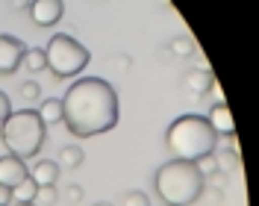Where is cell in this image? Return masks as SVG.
<instances>
[{
	"mask_svg": "<svg viewBox=\"0 0 259 206\" xmlns=\"http://www.w3.org/2000/svg\"><path fill=\"white\" fill-rule=\"evenodd\" d=\"M62 124L71 136H103L118 124V95L103 77H82L62 97Z\"/></svg>",
	"mask_w": 259,
	"mask_h": 206,
	"instance_id": "1",
	"label": "cell"
},
{
	"mask_svg": "<svg viewBox=\"0 0 259 206\" xmlns=\"http://www.w3.org/2000/svg\"><path fill=\"white\" fill-rule=\"evenodd\" d=\"M153 189L165 206H192L206 191V180L200 177L194 162L168 159L153 174Z\"/></svg>",
	"mask_w": 259,
	"mask_h": 206,
	"instance_id": "2",
	"label": "cell"
},
{
	"mask_svg": "<svg viewBox=\"0 0 259 206\" xmlns=\"http://www.w3.org/2000/svg\"><path fill=\"white\" fill-rule=\"evenodd\" d=\"M215 144H218V136L203 115H180L165 130L168 153L183 162H197V159L215 153Z\"/></svg>",
	"mask_w": 259,
	"mask_h": 206,
	"instance_id": "3",
	"label": "cell"
},
{
	"mask_svg": "<svg viewBox=\"0 0 259 206\" xmlns=\"http://www.w3.org/2000/svg\"><path fill=\"white\" fill-rule=\"evenodd\" d=\"M45 124L38 118V112L32 109H21L12 112L3 124H0V142L9 150V156L18 159H32L41 147H45Z\"/></svg>",
	"mask_w": 259,
	"mask_h": 206,
	"instance_id": "4",
	"label": "cell"
},
{
	"mask_svg": "<svg viewBox=\"0 0 259 206\" xmlns=\"http://www.w3.org/2000/svg\"><path fill=\"white\" fill-rule=\"evenodd\" d=\"M45 56H48V68L53 71V77L68 79L82 74V68L89 65L92 53L89 48H82L74 35H65V32H56L45 48Z\"/></svg>",
	"mask_w": 259,
	"mask_h": 206,
	"instance_id": "5",
	"label": "cell"
},
{
	"mask_svg": "<svg viewBox=\"0 0 259 206\" xmlns=\"http://www.w3.org/2000/svg\"><path fill=\"white\" fill-rule=\"evenodd\" d=\"M24 50H27V45L18 35H6V32L0 35V77H9L21 68Z\"/></svg>",
	"mask_w": 259,
	"mask_h": 206,
	"instance_id": "6",
	"label": "cell"
},
{
	"mask_svg": "<svg viewBox=\"0 0 259 206\" xmlns=\"http://www.w3.org/2000/svg\"><path fill=\"white\" fill-rule=\"evenodd\" d=\"M27 12H30L32 24L35 27H53V24H59L65 15V3L62 0H35L27 6Z\"/></svg>",
	"mask_w": 259,
	"mask_h": 206,
	"instance_id": "7",
	"label": "cell"
},
{
	"mask_svg": "<svg viewBox=\"0 0 259 206\" xmlns=\"http://www.w3.org/2000/svg\"><path fill=\"white\" fill-rule=\"evenodd\" d=\"M30 177L27 171V165H24V159L18 156H0V186H6V189H15L18 183H24Z\"/></svg>",
	"mask_w": 259,
	"mask_h": 206,
	"instance_id": "8",
	"label": "cell"
},
{
	"mask_svg": "<svg viewBox=\"0 0 259 206\" xmlns=\"http://www.w3.org/2000/svg\"><path fill=\"white\" fill-rule=\"evenodd\" d=\"M206 121H209V127L215 130V136L221 139V136H236V121H233V112L227 103H215L212 112L206 115Z\"/></svg>",
	"mask_w": 259,
	"mask_h": 206,
	"instance_id": "9",
	"label": "cell"
},
{
	"mask_svg": "<svg viewBox=\"0 0 259 206\" xmlns=\"http://www.w3.org/2000/svg\"><path fill=\"white\" fill-rule=\"evenodd\" d=\"M215 83V77H212L209 68H192L186 77H183V86L189 89V95H192V100H197V97H203L206 92H209V86Z\"/></svg>",
	"mask_w": 259,
	"mask_h": 206,
	"instance_id": "10",
	"label": "cell"
},
{
	"mask_svg": "<svg viewBox=\"0 0 259 206\" xmlns=\"http://www.w3.org/2000/svg\"><path fill=\"white\" fill-rule=\"evenodd\" d=\"M30 180L38 189L41 186H56L59 183V165H56V159H38L30 171Z\"/></svg>",
	"mask_w": 259,
	"mask_h": 206,
	"instance_id": "11",
	"label": "cell"
},
{
	"mask_svg": "<svg viewBox=\"0 0 259 206\" xmlns=\"http://www.w3.org/2000/svg\"><path fill=\"white\" fill-rule=\"evenodd\" d=\"M59 171H77L82 165V159H85V153H82V147H77V144H65V147H59Z\"/></svg>",
	"mask_w": 259,
	"mask_h": 206,
	"instance_id": "12",
	"label": "cell"
},
{
	"mask_svg": "<svg viewBox=\"0 0 259 206\" xmlns=\"http://www.w3.org/2000/svg\"><path fill=\"white\" fill-rule=\"evenodd\" d=\"M38 118H41L45 127L59 124V121H62V100H59V97H48V100H41V103H38Z\"/></svg>",
	"mask_w": 259,
	"mask_h": 206,
	"instance_id": "13",
	"label": "cell"
},
{
	"mask_svg": "<svg viewBox=\"0 0 259 206\" xmlns=\"http://www.w3.org/2000/svg\"><path fill=\"white\" fill-rule=\"evenodd\" d=\"M21 68H27V71H32V74L45 71V68H48V56H45V48H27V50H24Z\"/></svg>",
	"mask_w": 259,
	"mask_h": 206,
	"instance_id": "14",
	"label": "cell"
},
{
	"mask_svg": "<svg viewBox=\"0 0 259 206\" xmlns=\"http://www.w3.org/2000/svg\"><path fill=\"white\" fill-rule=\"evenodd\" d=\"M35 191H38V186L32 183L30 177H27L24 183H18L15 189H12V203H32V197H35Z\"/></svg>",
	"mask_w": 259,
	"mask_h": 206,
	"instance_id": "15",
	"label": "cell"
},
{
	"mask_svg": "<svg viewBox=\"0 0 259 206\" xmlns=\"http://www.w3.org/2000/svg\"><path fill=\"white\" fill-rule=\"evenodd\" d=\"M215 159H218V171H236L239 168V153L233 150H215Z\"/></svg>",
	"mask_w": 259,
	"mask_h": 206,
	"instance_id": "16",
	"label": "cell"
},
{
	"mask_svg": "<svg viewBox=\"0 0 259 206\" xmlns=\"http://www.w3.org/2000/svg\"><path fill=\"white\" fill-rule=\"evenodd\" d=\"M56 186H41V189L35 191V197H32V203L35 206H53L56 203Z\"/></svg>",
	"mask_w": 259,
	"mask_h": 206,
	"instance_id": "17",
	"label": "cell"
},
{
	"mask_svg": "<svg viewBox=\"0 0 259 206\" xmlns=\"http://www.w3.org/2000/svg\"><path fill=\"white\" fill-rule=\"evenodd\" d=\"M21 97H24L27 103H38V100H41V86H38L35 79L21 83Z\"/></svg>",
	"mask_w": 259,
	"mask_h": 206,
	"instance_id": "18",
	"label": "cell"
},
{
	"mask_svg": "<svg viewBox=\"0 0 259 206\" xmlns=\"http://www.w3.org/2000/svg\"><path fill=\"white\" fill-rule=\"evenodd\" d=\"M171 53H174V56H192L194 53V42L189 38V35H180V38L171 42Z\"/></svg>",
	"mask_w": 259,
	"mask_h": 206,
	"instance_id": "19",
	"label": "cell"
},
{
	"mask_svg": "<svg viewBox=\"0 0 259 206\" xmlns=\"http://www.w3.org/2000/svg\"><path fill=\"white\" fill-rule=\"evenodd\" d=\"M194 165H197V171H200V177H203V180L218 171V159H215V153H209V156H203V159H197Z\"/></svg>",
	"mask_w": 259,
	"mask_h": 206,
	"instance_id": "20",
	"label": "cell"
},
{
	"mask_svg": "<svg viewBox=\"0 0 259 206\" xmlns=\"http://www.w3.org/2000/svg\"><path fill=\"white\" fill-rule=\"evenodd\" d=\"M124 206H150L145 191H127L124 194Z\"/></svg>",
	"mask_w": 259,
	"mask_h": 206,
	"instance_id": "21",
	"label": "cell"
},
{
	"mask_svg": "<svg viewBox=\"0 0 259 206\" xmlns=\"http://www.w3.org/2000/svg\"><path fill=\"white\" fill-rule=\"evenodd\" d=\"M206 183H209L215 191H224L227 189V174H224V171H215V174L206 177Z\"/></svg>",
	"mask_w": 259,
	"mask_h": 206,
	"instance_id": "22",
	"label": "cell"
},
{
	"mask_svg": "<svg viewBox=\"0 0 259 206\" xmlns=\"http://www.w3.org/2000/svg\"><path fill=\"white\" fill-rule=\"evenodd\" d=\"M82 197H85V191H82L80 186H68V189H65V200H68V203H80Z\"/></svg>",
	"mask_w": 259,
	"mask_h": 206,
	"instance_id": "23",
	"label": "cell"
},
{
	"mask_svg": "<svg viewBox=\"0 0 259 206\" xmlns=\"http://www.w3.org/2000/svg\"><path fill=\"white\" fill-rule=\"evenodd\" d=\"M9 115H12V103H9V97L0 92V124H3V121H6Z\"/></svg>",
	"mask_w": 259,
	"mask_h": 206,
	"instance_id": "24",
	"label": "cell"
},
{
	"mask_svg": "<svg viewBox=\"0 0 259 206\" xmlns=\"http://www.w3.org/2000/svg\"><path fill=\"white\" fill-rule=\"evenodd\" d=\"M206 95H212V97H215V103H227V100H224V89H221L218 83H212V86H209V92H206Z\"/></svg>",
	"mask_w": 259,
	"mask_h": 206,
	"instance_id": "25",
	"label": "cell"
},
{
	"mask_svg": "<svg viewBox=\"0 0 259 206\" xmlns=\"http://www.w3.org/2000/svg\"><path fill=\"white\" fill-rule=\"evenodd\" d=\"M9 203H12V189L0 186V206H9Z\"/></svg>",
	"mask_w": 259,
	"mask_h": 206,
	"instance_id": "26",
	"label": "cell"
},
{
	"mask_svg": "<svg viewBox=\"0 0 259 206\" xmlns=\"http://www.w3.org/2000/svg\"><path fill=\"white\" fill-rule=\"evenodd\" d=\"M9 206H35V203H9Z\"/></svg>",
	"mask_w": 259,
	"mask_h": 206,
	"instance_id": "27",
	"label": "cell"
},
{
	"mask_svg": "<svg viewBox=\"0 0 259 206\" xmlns=\"http://www.w3.org/2000/svg\"><path fill=\"white\" fill-rule=\"evenodd\" d=\"M95 206H112V203H106V200H100V203H95Z\"/></svg>",
	"mask_w": 259,
	"mask_h": 206,
	"instance_id": "28",
	"label": "cell"
}]
</instances>
